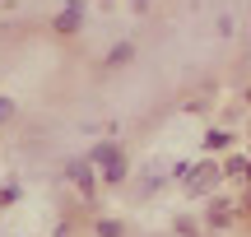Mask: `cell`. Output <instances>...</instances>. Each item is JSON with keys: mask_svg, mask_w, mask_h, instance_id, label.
Returning a JSON list of instances; mask_svg holds the SVG:
<instances>
[{"mask_svg": "<svg viewBox=\"0 0 251 237\" xmlns=\"http://www.w3.org/2000/svg\"><path fill=\"white\" fill-rule=\"evenodd\" d=\"M219 182H224V167H219V163H200V167H191V177H186L181 186H186L191 200H200V195L219 191Z\"/></svg>", "mask_w": 251, "mask_h": 237, "instance_id": "6da1fadb", "label": "cell"}, {"mask_svg": "<svg viewBox=\"0 0 251 237\" xmlns=\"http://www.w3.org/2000/svg\"><path fill=\"white\" fill-rule=\"evenodd\" d=\"M65 177L75 182V191H79L84 200L98 195V177H93V163H89V158H65Z\"/></svg>", "mask_w": 251, "mask_h": 237, "instance_id": "7a4b0ae2", "label": "cell"}, {"mask_svg": "<svg viewBox=\"0 0 251 237\" xmlns=\"http://www.w3.org/2000/svg\"><path fill=\"white\" fill-rule=\"evenodd\" d=\"M89 163L107 172V167L126 163V154H121V144H117V140H98V144H93V154H89Z\"/></svg>", "mask_w": 251, "mask_h": 237, "instance_id": "3957f363", "label": "cell"}, {"mask_svg": "<svg viewBox=\"0 0 251 237\" xmlns=\"http://www.w3.org/2000/svg\"><path fill=\"white\" fill-rule=\"evenodd\" d=\"M79 24H84V0H65V9L51 19L56 33H79Z\"/></svg>", "mask_w": 251, "mask_h": 237, "instance_id": "277c9868", "label": "cell"}, {"mask_svg": "<svg viewBox=\"0 0 251 237\" xmlns=\"http://www.w3.org/2000/svg\"><path fill=\"white\" fill-rule=\"evenodd\" d=\"M233 219H237V210H233L228 200H219V195L205 205V228H228Z\"/></svg>", "mask_w": 251, "mask_h": 237, "instance_id": "5b68a950", "label": "cell"}, {"mask_svg": "<svg viewBox=\"0 0 251 237\" xmlns=\"http://www.w3.org/2000/svg\"><path fill=\"white\" fill-rule=\"evenodd\" d=\"M130 61H135V42H117V47L107 51V61H102V65H107V70H117V65H130Z\"/></svg>", "mask_w": 251, "mask_h": 237, "instance_id": "8992f818", "label": "cell"}, {"mask_svg": "<svg viewBox=\"0 0 251 237\" xmlns=\"http://www.w3.org/2000/svg\"><path fill=\"white\" fill-rule=\"evenodd\" d=\"M224 177H242V182H251V158H228Z\"/></svg>", "mask_w": 251, "mask_h": 237, "instance_id": "52a82bcc", "label": "cell"}, {"mask_svg": "<svg viewBox=\"0 0 251 237\" xmlns=\"http://www.w3.org/2000/svg\"><path fill=\"white\" fill-rule=\"evenodd\" d=\"M93 233H98V237H126V223L121 219H98V223H93Z\"/></svg>", "mask_w": 251, "mask_h": 237, "instance_id": "ba28073f", "label": "cell"}, {"mask_svg": "<svg viewBox=\"0 0 251 237\" xmlns=\"http://www.w3.org/2000/svg\"><path fill=\"white\" fill-rule=\"evenodd\" d=\"M228 144H233L228 130H205V149H209V154H219V149H228Z\"/></svg>", "mask_w": 251, "mask_h": 237, "instance_id": "9c48e42d", "label": "cell"}, {"mask_svg": "<svg viewBox=\"0 0 251 237\" xmlns=\"http://www.w3.org/2000/svg\"><path fill=\"white\" fill-rule=\"evenodd\" d=\"M158 182H163V172H158V163H153L149 172H144V182H140V200H149V195L158 191Z\"/></svg>", "mask_w": 251, "mask_h": 237, "instance_id": "30bf717a", "label": "cell"}, {"mask_svg": "<svg viewBox=\"0 0 251 237\" xmlns=\"http://www.w3.org/2000/svg\"><path fill=\"white\" fill-rule=\"evenodd\" d=\"M172 233H177V237H200V223L186 219V214H177V219H172Z\"/></svg>", "mask_w": 251, "mask_h": 237, "instance_id": "8fae6325", "label": "cell"}, {"mask_svg": "<svg viewBox=\"0 0 251 237\" xmlns=\"http://www.w3.org/2000/svg\"><path fill=\"white\" fill-rule=\"evenodd\" d=\"M19 200H24V186H19V182H5V186H0V210H5V205H19Z\"/></svg>", "mask_w": 251, "mask_h": 237, "instance_id": "7c38bea8", "label": "cell"}, {"mask_svg": "<svg viewBox=\"0 0 251 237\" xmlns=\"http://www.w3.org/2000/svg\"><path fill=\"white\" fill-rule=\"evenodd\" d=\"M102 182H107V186H121V182H126V163L107 167V172H102Z\"/></svg>", "mask_w": 251, "mask_h": 237, "instance_id": "4fadbf2b", "label": "cell"}, {"mask_svg": "<svg viewBox=\"0 0 251 237\" xmlns=\"http://www.w3.org/2000/svg\"><path fill=\"white\" fill-rule=\"evenodd\" d=\"M172 182H186V177H191V163H186V158H177V163H172Z\"/></svg>", "mask_w": 251, "mask_h": 237, "instance_id": "5bb4252c", "label": "cell"}, {"mask_svg": "<svg viewBox=\"0 0 251 237\" xmlns=\"http://www.w3.org/2000/svg\"><path fill=\"white\" fill-rule=\"evenodd\" d=\"M237 214H251V186H247L242 195H237Z\"/></svg>", "mask_w": 251, "mask_h": 237, "instance_id": "9a60e30c", "label": "cell"}, {"mask_svg": "<svg viewBox=\"0 0 251 237\" xmlns=\"http://www.w3.org/2000/svg\"><path fill=\"white\" fill-rule=\"evenodd\" d=\"M9 117H14V102H9V98H0V121H9Z\"/></svg>", "mask_w": 251, "mask_h": 237, "instance_id": "2e32d148", "label": "cell"}, {"mask_svg": "<svg viewBox=\"0 0 251 237\" xmlns=\"http://www.w3.org/2000/svg\"><path fill=\"white\" fill-rule=\"evenodd\" d=\"M135 9H149V0H135Z\"/></svg>", "mask_w": 251, "mask_h": 237, "instance_id": "e0dca14e", "label": "cell"}, {"mask_svg": "<svg viewBox=\"0 0 251 237\" xmlns=\"http://www.w3.org/2000/svg\"><path fill=\"white\" fill-rule=\"evenodd\" d=\"M242 98H247V102H251V84H247V93H242Z\"/></svg>", "mask_w": 251, "mask_h": 237, "instance_id": "ac0fdd59", "label": "cell"}]
</instances>
